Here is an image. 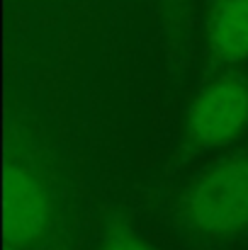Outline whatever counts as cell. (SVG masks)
<instances>
[{"label": "cell", "instance_id": "1", "mask_svg": "<svg viewBox=\"0 0 248 250\" xmlns=\"http://www.w3.org/2000/svg\"><path fill=\"white\" fill-rule=\"evenodd\" d=\"M190 224L209 236H231L248 229V156L207 170L187 199Z\"/></svg>", "mask_w": 248, "mask_h": 250}, {"label": "cell", "instance_id": "2", "mask_svg": "<svg viewBox=\"0 0 248 250\" xmlns=\"http://www.w3.org/2000/svg\"><path fill=\"white\" fill-rule=\"evenodd\" d=\"M248 122V87L224 78L212 83L192 104L187 131L202 148L226 146Z\"/></svg>", "mask_w": 248, "mask_h": 250}, {"label": "cell", "instance_id": "3", "mask_svg": "<svg viewBox=\"0 0 248 250\" xmlns=\"http://www.w3.org/2000/svg\"><path fill=\"white\" fill-rule=\"evenodd\" d=\"M49 197L32 172L10 166L5 172V241L10 248L37 243L49 224Z\"/></svg>", "mask_w": 248, "mask_h": 250}, {"label": "cell", "instance_id": "4", "mask_svg": "<svg viewBox=\"0 0 248 250\" xmlns=\"http://www.w3.org/2000/svg\"><path fill=\"white\" fill-rule=\"evenodd\" d=\"M212 46L219 59L236 63L248 59V0H224L212 29Z\"/></svg>", "mask_w": 248, "mask_h": 250}, {"label": "cell", "instance_id": "5", "mask_svg": "<svg viewBox=\"0 0 248 250\" xmlns=\"http://www.w3.org/2000/svg\"><path fill=\"white\" fill-rule=\"evenodd\" d=\"M107 250H154V248H149V246H144V243L124 241V243H117V246H112V248H107Z\"/></svg>", "mask_w": 248, "mask_h": 250}, {"label": "cell", "instance_id": "6", "mask_svg": "<svg viewBox=\"0 0 248 250\" xmlns=\"http://www.w3.org/2000/svg\"><path fill=\"white\" fill-rule=\"evenodd\" d=\"M5 250H17V248H10V246H7V248H5Z\"/></svg>", "mask_w": 248, "mask_h": 250}]
</instances>
